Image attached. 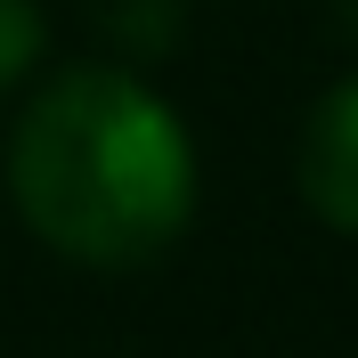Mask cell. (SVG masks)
<instances>
[{"label": "cell", "mask_w": 358, "mask_h": 358, "mask_svg": "<svg viewBox=\"0 0 358 358\" xmlns=\"http://www.w3.org/2000/svg\"><path fill=\"white\" fill-rule=\"evenodd\" d=\"M334 24H342V33L358 41V0H334Z\"/></svg>", "instance_id": "cell-5"}, {"label": "cell", "mask_w": 358, "mask_h": 358, "mask_svg": "<svg viewBox=\"0 0 358 358\" xmlns=\"http://www.w3.org/2000/svg\"><path fill=\"white\" fill-rule=\"evenodd\" d=\"M41 49H49L41 0H0V90H17L24 73L41 66Z\"/></svg>", "instance_id": "cell-4"}, {"label": "cell", "mask_w": 358, "mask_h": 358, "mask_svg": "<svg viewBox=\"0 0 358 358\" xmlns=\"http://www.w3.org/2000/svg\"><path fill=\"white\" fill-rule=\"evenodd\" d=\"M98 24L122 57H171L187 33V8L179 0H98Z\"/></svg>", "instance_id": "cell-3"}, {"label": "cell", "mask_w": 358, "mask_h": 358, "mask_svg": "<svg viewBox=\"0 0 358 358\" xmlns=\"http://www.w3.org/2000/svg\"><path fill=\"white\" fill-rule=\"evenodd\" d=\"M8 203L57 261L147 268L196 220V138L131 66H66L8 131Z\"/></svg>", "instance_id": "cell-1"}, {"label": "cell", "mask_w": 358, "mask_h": 358, "mask_svg": "<svg viewBox=\"0 0 358 358\" xmlns=\"http://www.w3.org/2000/svg\"><path fill=\"white\" fill-rule=\"evenodd\" d=\"M293 179H301V203H310L326 228L358 236V73H342V82L310 106Z\"/></svg>", "instance_id": "cell-2"}]
</instances>
